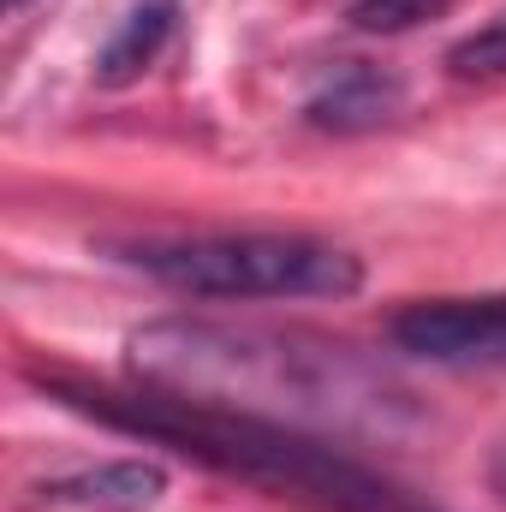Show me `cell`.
Masks as SVG:
<instances>
[{"mask_svg":"<svg viewBox=\"0 0 506 512\" xmlns=\"http://www.w3.org/2000/svg\"><path fill=\"white\" fill-rule=\"evenodd\" d=\"M179 30V0H137L126 18H120V30L102 42V54H96V78L108 84V90H120L131 78H143L155 60H161V48H167V36Z\"/></svg>","mask_w":506,"mask_h":512,"instance_id":"8992f818","label":"cell"},{"mask_svg":"<svg viewBox=\"0 0 506 512\" xmlns=\"http://www.w3.org/2000/svg\"><path fill=\"white\" fill-rule=\"evenodd\" d=\"M167 489V471L149 465V459H114V465H96V471H78V477H60L48 483L42 495L54 507H96V512H143L161 501Z\"/></svg>","mask_w":506,"mask_h":512,"instance_id":"5b68a950","label":"cell"},{"mask_svg":"<svg viewBox=\"0 0 506 512\" xmlns=\"http://www.w3.org/2000/svg\"><path fill=\"white\" fill-rule=\"evenodd\" d=\"M387 340H393L405 358L447 364V370L506 364V292L399 304V310L387 316Z\"/></svg>","mask_w":506,"mask_h":512,"instance_id":"3957f363","label":"cell"},{"mask_svg":"<svg viewBox=\"0 0 506 512\" xmlns=\"http://www.w3.org/2000/svg\"><path fill=\"white\" fill-rule=\"evenodd\" d=\"M399 102H405V90H399V78H387L376 66H340L316 96H310V126L322 131H370L381 120H393L399 114Z\"/></svg>","mask_w":506,"mask_h":512,"instance_id":"277c9868","label":"cell"},{"mask_svg":"<svg viewBox=\"0 0 506 512\" xmlns=\"http://www.w3.org/2000/svg\"><path fill=\"white\" fill-rule=\"evenodd\" d=\"M453 0H352V24L370 30V36H399V30H417L429 18H441Z\"/></svg>","mask_w":506,"mask_h":512,"instance_id":"52a82bcc","label":"cell"},{"mask_svg":"<svg viewBox=\"0 0 506 512\" xmlns=\"http://www.w3.org/2000/svg\"><path fill=\"white\" fill-rule=\"evenodd\" d=\"M6 6H24V0H6Z\"/></svg>","mask_w":506,"mask_h":512,"instance_id":"30bf717a","label":"cell"},{"mask_svg":"<svg viewBox=\"0 0 506 512\" xmlns=\"http://www.w3.org/2000/svg\"><path fill=\"white\" fill-rule=\"evenodd\" d=\"M489 483H495V495H501V507H506V447L495 453V465H489Z\"/></svg>","mask_w":506,"mask_h":512,"instance_id":"9c48e42d","label":"cell"},{"mask_svg":"<svg viewBox=\"0 0 506 512\" xmlns=\"http://www.w3.org/2000/svg\"><path fill=\"white\" fill-rule=\"evenodd\" d=\"M447 66H453L459 78H501L506 72V12H495L489 24H477L465 42H453Z\"/></svg>","mask_w":506,"mask_h":512,"instance_id":"ba28073f","label":"cell"},{"mask_svg":"<svg viewBox=\"0 0 506 512\" xmlns=\"http://www.w3.org/2000/svg\"><path fill=\"white\" fill-rule=\"evenodd\" d=\"M36 387L84 417H96L102 429H120L137 441L173 447L221 477H239L256 489L310 501L322 512H423L411 495H399L387 477L370 465L346 459L340 447L304 435L286 417H262L245 405H221V399H191V393H167V387H90L72 376H36Z\"/></svg>","mask_w":506,"mask_h":512,"instance_id":"6da1fadb","label":"cell"},{"mask_svg":"<svg viewBox=\"0 0 506 512\" xmlns=\"http://www.w3.org/2000/svg\"><path fill=\"white\" fill-rule=\"evenodd\" d=\"M131 268L191 298H352L364 262L310 233H185L120 245Z\"/></svg>","mask_w":506,"mask_h":512,"instance_id":"7a4b0ae2","label":"cell"}]
</instances>
